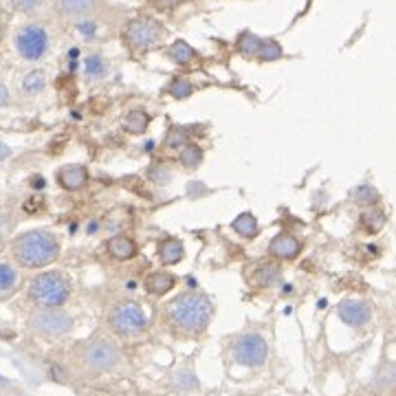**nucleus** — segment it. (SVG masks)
I'll return each mask as SVG.
<instances>
[{"label":"nucleus","mask_w":396,"mask_h":396,"mask_svg":"<svg viewBox=\"0 0 396 396\" xmlns=\"http://www.w3.org/2000/svg\"><path fill=\"white\" fill-rule=\"evenodd\" d=\"M214 306L203 293H183L172 299L168 306V317L174 328L183 333H203L212 319Z\"/></svg>","instance_id":"nucleus-1"},{"label":"nucleus","mask_w":396,"mask_h":396,"mask_svg":"<svg viewBox=\"0 0 396 396\" xmlns=\"http://www.w3.org/2000/svg\"><path fill=\"white\" fill-rule=\"evenodd\" d=\"M16 260L27 269H42L58 260L60 245L51 231H29L14 242Z\"/></svg>","instance_id":"nucleus-2"},{"label":"nucleus","mask_w":396,"mask_h":396,"mask_svg":"<svg viewBox=\"0 0 396 396\" xmlns=\"http://www.w3.org/2000/svg\"><path fill=\"white\" fill-rule=\"evenodd\" d=\"M71 295V284L58 271L38 273L29 284V297L38 309H60Z\"/></svg>","instance_id":"nucleus-3"},{"label":"nucleus","mask_w":396,"mask_h":396,"mask_svg":"<svg viewBox=\"0 0 396 396\" xmlns=\"http://www.w3.org/2000/svg\"><path fill=\"white\" fill-rule=\"evenodd\" d=\"M110 328L122 337L141 335L148 328V317L134 301H124L110 313Z\"/></svg>","instance_id":"nucleus-4"},{"label":"nucleus","mask_w":396,"mask_h":396,"mask_svg":"<svg viewBox=\"0 0 396 396\" xmlns=\"http://www.w3.org/2000/svg\"><path fill=\"white\" fill-rule=\"evenodd\" d=\"M16 49L25 60L36 62L46 53V49H49V33L40 25L22 27L16 36Z\"/></svg>","instance_id":"nucleus-5"},{"label":"nucleus","mask_w":396,"mask_h":396,"mask_svg":"<svg viewBox=\"0 0 396 396\" xmlns=\"http://www.w3.org/2000/svg\"><path fill=\"white\" fill-rule=\"evenodd\" d=\"M267 355H269V346L267 341L262 339V335H242L236 343H234V359L240 363V365H247V368H258L267 361Z\"/></svg>","instance_id":"nucleus-6"},{"label":"nucleus","mask_w":396,"mask_h":396,"mask_svg":"<svg viewBox=\"0 0 396 396\" xmlns=\"http://www.w3.org/2000/svg\"><path fill=\"white\" fill-rule=\"evenodd\" d=\"M31 328L40 335H64L73 328V317L60 309H42L31 317Z\"/></svg>","instance_id":"nucleus-7"},{"label":"nucleus","mask_w":396,"mask_h":396,"mask_svg":"<svg viewBox=\"0 0 396 396\" xmlns=\"http://www.w3.org/2000/svg\"><path fill=\"white\" fill-rule=\"evenodd\" d=\"M161 31H163L161 25L152 18H137L128 22L126 38L134 49H150V46H154L161 40Z\"/></svg>","instance_id":"nucleus-8"},{"label":"nucleus","mask_w":396,"mask_h":396,"mask_svg":"<svg viewBox=\"0 0 396 396\" xmlns=\"http://www.w3.org/2000/svg\"><path fill=\"white\" fill-rule=\"evenodd\" d=\"M84 359L88 363V368H92V370H110L119 361V350H117V346L114 343H110L106 339H100V341H92L86 348Z\"/></svg>","instance_id":"nucleus-9"},{"label":"nucleus","mask_w":396,"mask_h":396,"mask_svg":"<svg viewBox=\"0 0 396 396\" xmlns=\"http://www.w3.org/2000/svg\"><path fill=\"white\" fill-rule=\"evenodd\" d=\"M337 313H339L343 323L355 326V328L365 326L372 317L370 304H365V301H361V299H343L339 304V309H337Z\"/></svg>","instance_id":"nucleus-10"},{"label":"nucleus","mask_w":396,"mask_h":396,"mask_svg":"<svg viewBox=\"0 0 396 396\" xmlns=\"http://www.w3.org/2000/svg\"><path fill=\"white\" fill-rule=\"evenodd\" d=\"M269 251H271V255H275V258H279V260H295L299 255V251H301V245L291 234H279L271 240Z\"/></svg>","instance_id":"nucleus-11"},{"label":"nucleus","mask_w":396,"mask_h":396,"mask_svg":"<svg viewBox=\"0 0 396 396\" xmlns=\"http://www.w3.org/2000/svg\"><path fill=\"white\" fill-rule=\"evenodd\" d=\"M88 181L86 168L84 166H66L58 172V183L64 190H80Z\"/></svg>","instance_id":"nucleus-12"},{"label":"nucleus","mask_w":396,"mask_h":396,"mask_svg":"<svg viewBox=\"0 0 396 396\" xmlns=\"http://www.w3.org/2000/svg\"><path fill=\"white\" fill-rule=\"evenodd\" d=\"M108 251L114 260H130L137 255V245L128 236H114L108 240Z\"/></svg>","instance_id":"nucleus-13"},{"label":"nucleus","mask_w":396,"mask_h":396,"mask_svg":"<svg viewBox=\"0 0 396 396\" xmlns=\"http://www.w3.org/2000/svg\"><path fill=\"white\" fill-rule=\"evenodd\" d=\"M251 279H253V284L269 289V287H275L279 279H282V271H279L277 264H262V267L255 269Z\"/></svg>","instance_id":"nucleus-14"},{"label":"nucleus","mask_w":396,"mask_h":396,"mask_svg":"<svg viewBox=\"0 0 396 396\" xmlns=\"http://www.w3.org/2000/svg\"><path fill=\"white\" fill-rule=\"evenodd\" d=\"M176 284V279H174V275L172 273H152V275H148V279H146V289H148V293L150 295H166L172 287Z\"/></svg>","instance_id":"nucleus-15"},{"label":"nucleus","mask_w":396,"mask_h":396,"mask_svg":"<svg viewBox=\"0 0 396 396\" xmlns=\"http://www.w3.org/2000/svg\"><path fill=\"white\" fill-rule=\"evenodd\" d=\"M159 253H161V260H163V264L172 267V264H178V262L183 260L185 249H183L181 240H176V238H168V240H163V242H161Z\"/></svg>","instance_id":"nucleus-16"},{"label":"nucleus","mask_w":396,"mask_h":396,"mask_svg":"<svg viewBox=\"0 0 396 396\" xmlns=\"http://www.w3.org/2000/svg\"><path fill=\"white\" fill-rule=\"evenodd\" d=\"M231 227H234V231H236V234H240L242 238H255V236H258V220H255V216L251 212L240 214L234 223H231Z\"/></svg>","instance_id":"nucleus-17"},{"label":"nucleus","mask_w":396,"mask_h":396,"mask_svg":"<svg viewBox=\"0 0 396 396\" xmlns=\"http://www.w3.org/2000/svg\"><path fill=\"white\" fill-rule=\"evenodd\" d=\"M170 58L178 64H190L194 58H196V51L192 49V46L185 42V40H176L172 46H170Z\"/></svg>","instance_id":"nucleus-18"},{"label":"nucleus","mask_w":396,"mask_h":396,"mask_svg":"<svg viewBox=\"0 0 396 396\" xmlns=\"http://www.w3.org/2000/svg\"><path fill=\"white\" fill-rule=\"evenodd\" d=\"M383 225H385V214L381 212V209H370V212H365L361 216V227L368 231V234H379Z\"/></svg>","instance_id":"nucleus-19"},{"label":"nucleus","mask_w":396,"mask_h":396,"mask_svg":"<svg viewBox=\"0 0 396 396\" xmlns=\"http://www.w3.org/2000/svg\"><path fill=\"white\" fill-rule=\"evenodd\" d=\"M148 122H150L148 112L141 110V108H137V110L128 112V117H126V128H128L130 132H134V134H144L146 128H148Z\"/></svg>","instance_id":"nucleus-20"},{"label":"nucleus","mask_w":396,"mask_h":396,"mask_svg":"<svg viewBox=\"0 0 396 396\" xmlns=\"http://www.w3.org/2000/svg\"><path fill=\"white\" fill-rule=\"evenodd\" d=\"M353 198H355L357 205H361V207H370V205L379 203L381 194H379L375 188H372V185H359V188L353 192Z\"/></svg>","instance_id":"nucleus-21"},{"label":"nucleus","mask_w":396,"mask_h":396,"mask_svg":"<svg viewBox=\"0 0 396 396\" xmlns=\"http://www.w3.org/2000/svg\"><path fill=\"white\" fill-rule=\"evenodd\" d=\"M60 7L68 16H82L95 7V0H60Z\"/></svg>","instance_id":"nucleus-22"},{"label":"nucleus","mask_w":396,"mask_h":396,"mask_svg":"<svg viewBox=\"0 0 396 396\" xmlns=\"http://www.w3.org/2000/svg\"><path fill=\"white\" fill-rule=\"evenodd\" d=\"M18 284V273L11 264L7 262H0V293H7L14 291Z\"/></svg>","instance_id":"nucleus-23"},{"label":"nucleus","mask_w":396,"mask_h":396,"mask_svg":"<svg viewBox=\"0 0 396 396\" xmlns=\"http://www.w3.org/2000/svg\"><path fill=\"white\" fill-rule=\"evenodd\" d=\"M260 46H262V38L253 36V33H249V31L242 33V36L238 38V49H240V53H245V55H258Z\"/></svg>","instance_id":"nucleus-24"},{"label":"nucleus","mask_w":396,"mask_h":396,"mask_svg":"<svg viewBox=\"0 0 396 396\" xmlns=\"http://www.w3.org/2000/svg\"><path fill=\"white\" fill-rule=\"evenodd\" d=\"M84 68H86V75H88L90 80H100V77H104V73H106V62H104L102 55L92 53V55L86 58Z\"/></svg>","instance_id":"nucleus-25"},{"label":"nucleus","mask_w":396,"mask_h":396,"mask_svg":"<svg viewBox=\"0 0 396 396\" xmlns=\"http://www.w3.org/2000/svg\"><path fill=\"white\" fill-rule=\"evenodd\" d=\"M181 161H183V166H188V168H198L203 163V150L194 144H185L181 152Z\"/></svg>","instance_id":"nucleus-26"},{"label":"nucleus","mask_w":396,"mask_h":396,"mask_svg":"<svg viewBox=\"0 0 396 396\" xmlns=\"http://www.w3.org/2000/svg\"><path fill=\"white\" fill-rule=\"evenodd\" d=\"M44 86H46V75L42 71H31L22 80V88H25V92H31V95L44 90Z\"/></svg>","instance_id":"nucleus-27"},{"label":"nucleus","mask_w":396,"mask_h":396,"mask_svg":"<svg viewBox=\"0 0 396 396\" xmlns=\"http://www.w3.org/2000/svg\"><path fill=\"white\" fill-rule=\"evenodd\" d=\"M279 55H282V46H279L277 42H273V40H262V46L258 51L260 60H277Z\"/></svg>","instance_id":"nucleus-28"},{"label":"nucleus","mask_w":396,"mask_h":396,"mask_svg":"<svg viewBox=\"0 0 396 396\" xmlns=\"http://www.w3.org/2000/svg\"><path fill=\"white\" fill-rule=\"evenodd\" d=\"M192 84L188 82V80H183V77H178V80H174L172 84H170V92L176 97V100H185V97H190L192 95Z\"/></svg>","instance_id":"nucleus-29"},{"label":"nucleus","mask_w":396,"mask_h":396,"mask_svg":"<svg viewBox=\"0 0 396 396\" xmlns=\"http://www.w3.org/2000/svg\"><path fill=\"white\" fill-rule=\"evenodd\" d=\"M185 130H181V128H172L170 132H168V137H166V146L168 148H181V146H185Z\"/></svg>","instance_id":"nucleus-30"},{"label":"nucleus","mask_w":396,"mask_h":396,"mask_svg":"<svg viewBox=\"0 0 396 396\" xmlns=\"http://www.w3.org/2000/svg\"><path fill=\"white\" fill-rule=\"evenodd\" d=\"M150 178H154L156 183H168L170 181V172L166 168H152L150 172Z\"/></svg>","instance_id":"nucleus-31"},{"label":"nucleus","mask_w":396,"mask_h":396,"mask_svg":"<svg viewBox=\"0 0 396 396\" xmlns=\"http://www.w3.org/2000/svg\"><path fill=\"white\" fill-rule=\"evenodd\" d=\"M190 381V387H196L198 385V381L190 375V372H181V375L176 377V383L181 385V387H185V383H188Z\"/></svg>","instance_id":"nucleus-32"},{"label":"nucleus","mask_w":396,"mask_h":396,"mask_svg":"<svg viewBox=\"0 0 396 396\" xmlns=\"http://www.w3.org/2000/svg\"><path fill=\"white\" fill-rule=\"evenodd\" d=\"M77 29H80V33H84V36H92V33H95V22H80Z\"/></svg>","instance_id":"nucleus-33"},{"label":"nucleus","mask_w":396,"mask_h":396,"mask_svg":"<svg viewBox=\"0 0 396 396\" xmlns=\"http://www.w3.org/2000/svg\"><path fill=\"white\" fill-rule=\"evenodd\" d=\"M7 104H9V90L3 82H0V108L7 106Z\"/></svg>","instance_id":"nucleus-34"},{"label":"nucleus","mask_w":396,"mask_h":396,"mask_svg":"<svg viewBox=\"0 0 396 396\" xmlns=\"http://www.w3.org/2000/svg\"><path fill=\"white\" fill-rule=\"evenodd\" d=\"M18 5H20V9H25V11H31V9H33V7L38 5V0H20Z\"/></svg>","instance_id":"nucleus-35"},{"label":"nucleus","mask_w":396,"mask_h":396,"mask_svg":"<svg viewBox=\"0 0 396 396\" xmlns=\"http://www.w3.org/2000/svg\"><path fill=\"white\" fill-rule=\"evenodd\" d=\"M9 156V146H5L3 141H0V161H5Z\"/></svg>","instance_id":"nucleus-36"},{"label":"nucleus","mask_w":396,"mask_h":396,"mask_svg":"<svg viewBox=\"0 0 396 396\" xmlns=\"http://www.w3.org/2000/svg\"><path fill=\"white\" fill-rule=\"evenodd\" d=\"M33 188H44V178L42 176H33Z\"/></svg>","instance_id":"nucleus-37"}]
</instances>
